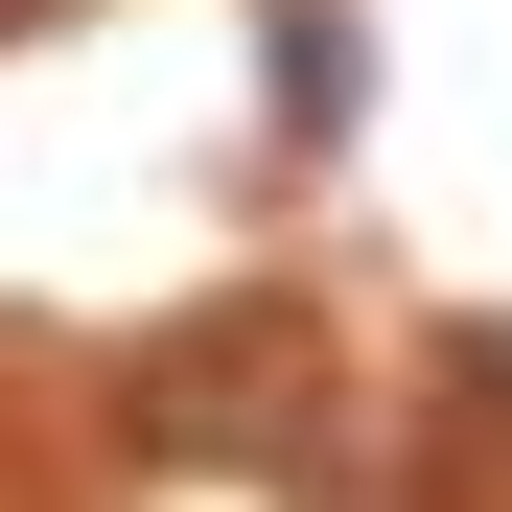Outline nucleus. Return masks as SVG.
Returning a JSON list of instances; mask_svg holds the SVG:
<instances>
[{"mask_svg": "<svg viewBox=\"0 0 512 512\" xmlns=\"http://www.w3.org/2000/svg\"><path fill=\"white\" fill-rule=\"evenodd\" d=\"M0 24H70V0H0Z\"/></svg>", "mask_w": 512, "mask_h": 512, "instance_id": "nucleus-1", "label": "nucleus"}]
</instances>
